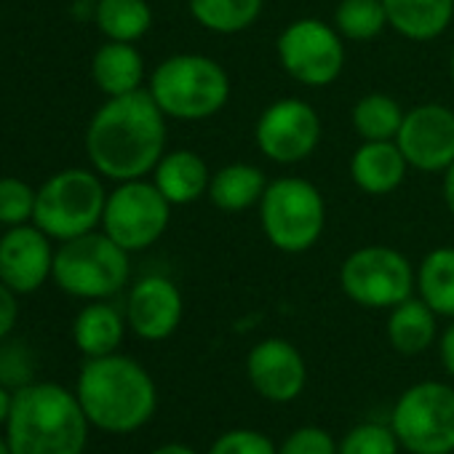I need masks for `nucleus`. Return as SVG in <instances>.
Here are the masks:
<instances>
[{
  "label": "nucleus",
  "mask_w": 454,
  "mask_h": 454,
  "mask_svg": "<svg viewBox=\"0 0 454 454\" xmlns=\"http://www.w3.org/2000/svg\"><path fill=\"white\" fill-rule=\"evenodd\" d=\"M86 153L105 179H145L166 153V115L150 91L107 97L89 121Z\"/></svg>",
  "instance_id": "f257e3e1"
},
{
  "label": "nucleus",
  "mask_w": 454,
  "mask_h": 454,
  "mask_svg": "<svg viewBox=\"0 0 454 454\" xmlns=\"http://www.w3.org/2000/svg\"><path fill=\"white\" fill-rule=\"evenodd\" d=\"M75 395L91 427L115 435L145 427L158 409V387L150 372L121 353L86 358L75 382Z\"/></svg>",
  "instance_id": "f03ea898"
},
{
  "label": "nucleus",
  "mask_w": 454,
  "mask_h": 454,
  "mask_svg": "<svg viewBox=\"0 0 454 454\" xmlns=\"http://www.w3.org/2000/svg\"><path fill=\"white\" fill-rule=\"evenodd\" d=\"M89 427L75 390L41 380L14 390L4 425L14 454H83Z\"/></svg>",
  "instance_id": "7ed1b4c3"
},
{
  "label": "nucleus",
  "mask_w": 454,
  "mask_h": 454,
  "mask_svg": "<svg viewBox=\"0 0 454 454\" xmlns=\"http://www.w3.org/2000/svg\"><path fill=\"white\" fill-rule=\"evenodd\" d=\"M150 97L166 118L206 121L227 105L231 78L203 54H174L153 70Z\"/></svg>",
  "instance_id": "20e7f679"
},
{
  "label": "nucleus",
  "mask_w": 454,
  "mask_h": 454,
  "mask_svg": "<svg viewBox=\"0 0 454 454\" xmlns=\"http://www.w3.org/2000/svg\"><path fill=\"white\" fill-rule=\"evenodd\" d=\"M105 203L102 174L94 168H62L38 187L33 222L54 244H62L97 231Z\"/></svg>",
  "instance_id": "39448f33"
},
{
  "label": "nucleus",
  "mask_w": 454,
  "mask_h": 454,
  "mask_svg": "<svg viewBox=\"0 0 454 454\" xmlns=\"http://www.w3.org/2000/svg\"><path fill=\"white\" fill-rule=\"evenodd\" d=\"M131 276L129 252L118 247L105 231L57 244L51 281L75 300H110Z\"/></svg>",
  "instance_id": "423d86ee"
},
{
  "label": "nucleus",
  "mask_w": 454,
  "mask_h": 454,
  "mask_svg": "<svg viewBox=\"0 0 454 454\" xmlns=\"http://www.w3.org/2000/svg\"><path fill=\"white\" fill-rule=\"evenodd\" d=\"M265 239L286 254H302L318 244L326 224V203L318 187L300 176H281L260 200Z\"/></svg>",
  "instance_id": "0eeeda50"
},
{
  "label": "nucleus",
  "mask_w": 454,
  "mask_h": 454,
  "mask_svg": "<svg viewBox=\"0 0 454 454\" xmlns=\"http://www.w3.org/2000/svg\"><path fill=\"white\" fill-rule=\"evenodd\" d=\"M390 427L409 454H454V387L435 380L406 387L390 411Z\"/></svg>",
  "instance_id": "6e6552de"
},
{
  "label": "nucleus",
  "mask_w": 454,
  "mask_h": 454,
  "mask_svg": "<svg viewBox=\"0 0 454 454\" xmlns=\"http://www.w3.org/2000/svg\"><path fill=\"white\" fill-rule=\"evenodd\" d=\"M171 203L155 187V182L129 179L118 182L113 192H107L105 214H102V231L131 252L150 249L168 227Z\"/></svg>",
  "instance_id": "1a4fd4ad"
},
{
  "label": "nucleus",
  "mask_w": 454,
  "mask_h": 454,
  "mask_svg": "<svg viewBox=\"0 0 454 454\" xmlns=\"http://www.w3.org/2000/svg\"><path fill=\"white\" fill-rule=\"evenodd\" d=\"M414 270L409 260L387 247H364L353 252L340 270L342 292L361 308L387 310L411 297Z\"/></svg>",
  "instance_id": "9d476101"
},
{
  "label": "nucleus",
  "mask_w": 454,
  "mask_h": 454,
  "mask_svg": "<svg viewBox=\"0 0 454 454\" xmlns=\"http://www.w3.org/2000/svg\"><path fill=\"white\" fill-rule=\"evenodd\" d=\"M278 59L297 83L329 86L345 67L342 35L321 20H297L278 38Z\"/></svg>",
  "instance_id": "9b49d317"
},
{
  "label": "nucleus",
  "mask_w": 454,
  "mask_h": 454,
  "mask_svg": "<svg viewBox=\"0 0 454 454\" xmlns=\"http://www.w3.org/2000/svg\"><path fill=\"white\" fill-rule=\"evenodd\" d=\"M321 142V118L302 99H278L257 121V145L276 163H300Z\"/></svg>",
  "instance_id": "f8f14e48"
},
{
  "label": "nucleus",
  "mask_w": 454,
  "mask_h": 454,
  "mask_svg": "<svg viewBox=\"0 0 454 454\" xmlns=\"http://www.w3.org/2000/svg\"><path fill=\"white\" fill-rule=\"evenodd\" d=\"M54 241L35 222L6 227L0 236V284L17 297L35 294L54 276Z\"/></svg>",
  "instance_id": "ddd939ff"
},
{
  "label": "nucleus",
  "mask_w": 454,
  "mask_h": 454,
  "mask_svg": "<svg viewBox=\"0 0 454 454\" xmlns=\"http://www.w3.org/2000/svg\"><path fill=\"white\" fill-rule=\"evenodd\" d=\"M406 163L419 171H446L454 163V113L443 105H417L395 137Z\"/></svg>",
  "instance_id": "4468645a"
},
{
  "label": "nucleus",
  "mask_w": 454,
  "mask_h": 454,
  "mask_svg": "<svg viewBox=\"0 0 454 454\" xmlns=\"http://www.w3.org/2000/svg\"><path fill=\"white\" fill-rule=\"evenodd\" d=\"M247 377L262 398L273 403H292L308 385V366L292 342L268 337L249 350Z\"/></svg>",
  "instance_id": "2eb2a0df"
},
{
  "label": "nucleus",
  "mask_w": 454,
  "mask_h": 454,
  "mask_svg": "<svg viewBox=\"0 0 454 454\" xmlns=\"http://www.w3.org/2000/svg\"><path fill=\"white\" fill-rule=\"evenodd\" d=\"M184 302L182 292L166 276L139 278L126 300V324L129 329L147 342L168 340L182 324Z\"/></svg>",
  "instance_id": "dca6fc26"
},
{
  "label": "nucleus",
  "mask_w": 454,
  "mask_h": 454,
  "mask_svg": "<svg viewBox=\"0 0 454 454\" xmlns=\"http://www.w3.org/2000/svg\"><path fill=\"white\" fill-rule=\"evenodd\" d=\"M406 158L401 147L387 139V142H364L350 160V176L353 182L369 192V195H387L393 192L403 176H406Z\"/></svg>",
  "instance_id": "f3484780"
},
{
  "label": "nucleus",
  "mask_w": 454,
  "mask_h": 454,
  "mask_svg": "<svg viewBox=\"0 0 454 454\" xmlns=\"http://www.w3.org/2000/svg\"><path fill=\"white\" fill-rule=\"evenodd\" d=\"M153 182L171 206H187L208 192L211 174L206 160L192 150H171L153 168Z\"/></svg>",
  "instance_id": "a211bd4d"
},
{
  "label": "nucleus",
  "mask_w": 454,
  "mask_h": 454,
  "mask_svg": "<svg viewBox=\"0 0 454 454\" xmlns=\"http://www.w3.org/2000/svg\"><path fill=\"white\" fill-rule=\"evenodd\" d=\"M126 316L105 300L83 305L73 321V342L86 358H99L118 353L126 337Z\"/></svg>",
  "instance_id": "6ab92c4d"
},
{
  "label": "nucleus",
  "mask_w": 454,
  "mask_h": 454,
  "mask_svg": "<svg viewBox=\"0 0 454 454\" xmlns=\"http://www.w3.org/2000/svg\"><path fill=\"white\" fill-rule=\"evenodd\" d=\"M91 78L105 97L134 94L145 81V59L134 43L107 41L91 59Z\"/></svg>",
  "instance_id": "aec40b11"
},
{
  "label": "nucleus",
  "mask_w": 454,
  "mask_h": 454,
  "mask_svg": "<svg viewBox=\"0 0 454 454\" xmlns=\"http://www.w3.org/2000/svg\"><path fill=\"white\" fill-rule=\"evenodd\" d=\"M387 25L409 41L438 38L454 17V0H382Z\"/></svg>",
  "instance_id": "412c9836"
},
{
  "label": "nucleus",
  "mask_w": 454,
  "mask_h": 454,
  "mask_svg": "<svg viewBox=\"0 0 454 454\" xmlns=\"http://www.w3.org/2000/svg\"><path fill=\"white\" fill-rule=\"evenodd\" d=\"M387 340L401 356H419L435 340V313L425 300H403L390 308L387 316Z\"/></svg>",
  "instance_id": "4be33fe9"
},
{
  "label": "nucleus",
  "mask_w": 454,
  "mask_h": 454,
  "mask_svg": "<svg viewBox=\"0 0 454 454\" xmlns=\"http://www.w3.org/2000/svg\"><path fill=\"white\" fill-rule=\"evenodd\" d=\"M265 174L252 163H231L208 182V198L222 211H247L265 195Z\"/></svg>",
  "instance_id": "5701e85b"
},
{
  "label": "nucleus",
  "mask_w": 454,
  "mask_h": 454,
  "mask_svg": "<svg viewBox=\"0 0 454 454\" xmlns=\"http://www.w3.org/2000/svg\"><path fill=\"white\" fill-rule=\"evenodd\" d=\"M94 22L107 41L137 43L153 27V9L147 0H97Z\"/></svg>",
  "instance_id": "b1692460"
},
{
  "label": "nucleus",
  "mask_w": 454,
  "mask_h": 454,
  "mask_svg": "<svg viewBox=\"0 0 454 454\" xmlns=\"http://www.w3.org/2000/svg\"><path fill=\"white\" fill-rule=\"evenodd\" d=\"M417 289H419V300H425L435 316L454 318V249L451 247H441L425 254L417 273Z\"/></svg>",
  "instance_id": "393cba45"
},
{
  "label": "nucleus",
  "mask_w": 454,
  "mask_h": 454,
  "mask_svg": "<svg viewBox=\"0 0 454 454\" xmlns=\"http://www.w3.org/2000/svg\"><path fill=\"white\" fill-rule=\"evenodd\" d=\"M195 22L211 33L233 35L249 30L260 14L265 0H187Z\"/></svg>",
  "instance_id": "a878e982"
},
{
  "label": "nucleus",
  "mask_w": 454,
  "mask_h": 454,
  "mask_svg": "<svg viewBox=\"0 0 454 454\" xmlns=\"http://www.w3.org/2000/svg\"><path fill=\"white\" fill-rule=\"evenodd\" d=\"M401 105L387 94H366L353 107V126L364 142H387L395 139L403 123Z\"/></svg>",
  "instance_id": "bb28decb"
},
{
  "label": "nucleus",
  "mask_w": 454,
  "mask_h": 454,
  "mask_svg": "<svg viewBox=\"0 0 454 454\" xmlns=\"http://www.w3.org/2000/svg\"><path fill=\"white\" fill-rule=\"evenodd\" d=\"M334 25L350 41H372L385 30L387 12L382 0H342L334 12Z\"/></svg>",
  "instance_id": "cd10ccee"
},
{
  "label": "nucleus",
  "mask_w": 454,
  "mask_h": 454,
  "mask_svg": "<svg viewBox=\"0 0 454 454\" xmlns=\"http://www.w3.org/2000/svg\"><path fill=\"white\" fill-rule=\"evenodd\" d=\"M398 449L390 422H358L337 441V454H398Z\"/></svg>",
  "instance_id": "c85d7f7f"
},
{
  "label": "nucleus",
  "mask_w": 454,
  "mask_h": 454,
  "mask_svg": "<svg viewBox=\"0 0 454 454\" xmlns=\"http://www.w3.org/2000/svg\"><path fill=\"white\" fill-rule=\"evenodd\" d=\"M35 372L38 358L25 340H17L14 334L0 340V385H6L9 390H20L35 382Z\"/></svg>",
  "instance_id": "c756f323"
},
{
  "label": "nucleus",
  "mask_w": 454,
  "mask_h": 454,
  "mask_svg": "<svg viewBox=\"0 0 454 454\" xmlns=\"http://www.w3.org/2000/svg\"><path fill=\"white\" fill-rule=\"evenodd\" d=\"M38 190L20 176H0V227L27 224L35 216Z\"/></svg>",
  "instance_id": "7c9ffc66"
},
{
  "label": "nucleus",
  "mask_w": 454,
  "mask_h": 454,
  "mask_svg": "<svg viewBox=\"0 0 454 454\" xmlns=\"http://www.w3.org/2000/svg\"><path fill=\"white\" fill-rule=\"evenodd\" d=\"M208 454H278V446L268 433L252 427H236L222 433L208 446Z\"/></svg>",
  "instance_id": "2f4dec72"
},
{
  "label": "nucleus",
  "mask_w": 454,
  "mask_h": 454,
  "mask_svg": "<svg viewBox=\"0 0 454 454\" xmlns=\"http://www.w3.org/2000/svg\"><path fill=\"white\" fill-rule=\"evenodd\" d=\"M278 454H337V441L324 427L305 425L281 441Z\"/></svg>",
  "instance_id": "473e14b6"
},
{
  "label": "nucleus",
  "mask_w": 454,
  "mask_h": 454,
  "mask_svg": "<svg viewBox=\"0 0 454 454\" xmlns=\"http://www.w3.org/2000/svg\"><path fill=\"white\" fill-rule=\"evenodd\" d=\"M17 321H20V300L6 284H0V340L14 334Z\"/></svg>",
  "instance_id": "72a5a7b5"
},
{
  "label": "nucleus",
  "mask_w": 454,
  "mask_h": 454,
  "mask_svg": "<svg viewBox=\"0 0 454 454\" xmlns=\"http://www.w3.org/2000/svg\"><path fill=\"white\" fill-rule=\"evenodd\" d=\"M438 356H441V366L449 377H454V324H449L441 334L438 342Z\"/></svg>",
  "instance_id": "f704fd0d"
},
{
  "label": "nucleus",
  "mask_w": 454,
  "mask_h": 454,
  "mask_svg": "<svg viewBox=\"0 0 454 454\" xmlns=\"http://www.w3.org/2000/svg\"><path fill=\"white\" fill-rule=\"evenodd\" d=\"M443 200H446L449 211L454 214V163L443 171Z\"/></svg>",
  "instance_id": "c9c22d12"
},
{
  "label": "nucleus",
  "mask_w": 454,
  "mask_h": 454,
  "mask_svg": "<svg viewBox=\"0 0 454 454\" xmlns=\"http://www.w3.org/2000/svg\"><path fill=\"white\" fill-rule=\"evenodd\" d=\"M12 401H14V390H9L6 385H0V427H4V425H6V419H9Z\"/></svg>",
  "instance_id": "e433bc0d"
},
{
  "label": "nucleus",
  "mask_w": 454,
  "mask_h": 454,
  "mask_svg": "<svg viewBox=\"0 0 454 454\" xmlns=\"http://www.w3.org/2000/svg\"><path fill=\"white\" fill-rule=\"evenodd\" d=\"M150 454H198L192 446H187V443H179V441H171V443H163V446H158V449H153Z\"/></svg>",
  "instance_id": "4c0bfd02"
},
{
  "label": "nucleus",
  "mask_w": 454,
  "mask_h": 454,
  "mask_svg": "<svg viewBox=\"0 0 454 454\" xmlns=\"http://www.w3.org/2000/svg\"><path fill=\"white\" fill-rule=\"evenodd\" d=\"M0 454H14V451H12V446H9V438H6V433L0 435Z\"/></svg>",
  "instance_id": "58836bf2"
},
{
  "label": "nucleus",
  "mask_w": 454,
  "mask_h": 454,
  "mask_svg": "<svg viewBox=\"0 0 454 454\" xmlns=\"http://www.w3.org/2000/svg\"><path fill=\"white\" fill-rule=\"evenodd\" d=\"M451 75H454V54H451Z\"/></svg>",
  "instance_id": "ea45409f"
},
{
  "label": "nucleus",
  "mask_w": 454,
  "mask_h": 454,
  "mask_svg": "<svg viewBox=\"0 0 454 454\" xmlns=\"http://www.w3.org/2000/svg\"><path fill=\"white\" fill-rule=\"evenodd\" d=\"M81 4H97V0H81Z\"/></svg>",
  "instance_id": "a19ab883"
}]
</instances>
